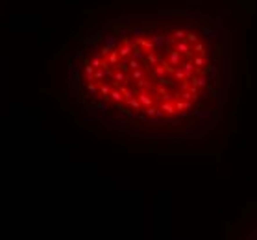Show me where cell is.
<instances>
[{"instance_id": "4fadbf2b", "label": "cell", "mask_w": 257, "mask_h": 240, "mask_svg": "<svg viewBox=\"0 0 257 240\" xmlns=\"http://www.w3.org/2000/svg\"><path fill=\"white\" fill-rule=\"evenodd\" d=\"M193 52L200 54V56H204V54H205V46H204L202 43H198V44H194V46H193Z\"/></svg>"}, {"instance_id": "8992f818", "label": "cell", "mask_w": 257, "mask_h": 240, "mask_svg": "<svg viewBox=\"0 0 257 240\" xmlns=\"http://www.w3.org/2000/svg\"><path fill=\"white\" fill-rule=\"evenodd\" d=\"M193 65H194L196 70H202V68H204V65H205L204 56H196V57H194V61H193Z\"/></svg>"}, {"instance_id": "5bb4252c", "label": "cell", "mask_w": 257, "mask_h": 240, "mask_svg": "<svg viewBox=\"0 0 257 240\" xmlns=\"http://www.w3.org/2000/svg\"><path fill=\"white\" fill-rule=\"evenodd\" d=\"M167 39H165V35H155V37H152V43L154 44H163Z\"/></svg>"}, {"instance_id": "2e32d148", "label": "cell", "mask_w": 257, "mask_h": 240, "mask_svg": "<svg viewBox=\"0 0 257 240\" xmlns=\"http://www.w3.org/2000/svg\"><path fill=\"white\" fill-rule=\"evenodd\" d=\"M157 111H159V109H155V106H154V107H146V109H144V113L148 114V117H154V114H157Z\"/></svg>"}, {"instance_id": "8fae6325", "label": "cell", "mask_w": 257, "mask_h": 240, "mask_svg": "<svg viewBox=\"0 0 257 240\" xmlns=\"http://www.w3.org/2000/svg\"><path fill=\"white\" fill-rule=\"evenodd\" d=\"M174 78L178 79V81H185V79H187V76H185V72L181 70V68H176L174 70Z\"/></svg>"}, {"instance_id": "4316f807", "label": "cell", "mask_w": 257, "mask_h": 240, "mask_svg": "<svg viewBox=\"0 0 257 240\" xmlns=\"http://www.w3.org/2000/svg\"><path fill=\"white\" fill-rule=\"evenodd\" d=\"M179 89H181V91H183V92H187V89H189V83H185V81H183V83H181V87H179Z\"/></svg>"}, {"instance_id": "d4e9b609", "label": "cell", "mask_w": 257, "mask_h": 240, "mask_svg": "<svg viewBox=\"0 0 257 240\" xmlns=\"http://www.w3.org/2000/svg\"><path fill=\"white\" fill-rule=\"evenodd\" d=\"M143 76H144L143 70H133V79H141Z\"/></svg>"}, {"instance_id": "ffe728a7", "label": "cell", "mask_w": 257, "mask_h": 240, "mask_svg": "<svg viewBox=\"0 0 257 240\" xmlns=\"http://www.w3.org/2000/svg\"><path fill=\"white\" fill-rule=\"evenodd\" d=\"M179 100H183V102H190V100H193V94H190V92H181Z\"/></svg>"}, {"instance_id": "52a82bcc", "label": "cell", "mask_w": 257, "mask_h": 240, "mask_svg": "<svg viewBox=\"0 0 257 240\" xmlns=\"http://www.w3.org/2000/svg\"><path fill=\"white\" fill-rule=\"evenodd\" d=\"M139 102L143 103V106H146V107H152V98L148 96V94H139Z\"/></svg>"}, {"instance_id": "cb8c5ba5", "label": "cell", "mask_w": 257, "mask_h": 240, "mask_svg": "<svg viewBox=\"0 0 257 240\" xmlns=\"http://www.w3.org/2000/svg\"><path fill=\"white\" fill-rule=\"evenodd\" d=\"M104 74H105V70H104V68H100V70L94 72V78H96V79H102V78H104Z\"/></svg>"}, {"instance_id": "6da1fadb", "label": "cell", "mask_w": 257, "mask_h": 240, "mask_svg": "<svg viewBox=\"0 0 257 240\" xmlns=\"http://www.w3.org/2000/svg\"><path fill=\"white\" fill-rule=\"evenodd\" d=\"M132 52H133V43H130V44H122V46L117 50V54H118L120 57H128Z\"/></svg>"}, {"instance_id": "e0dca14e", "label": "cell", "mask_w": 257, "mask_h": 240, "mask_svg": "<svg viewBox=\"0 0 257 240\" xmlns=\"http://www.w3.org/2000/svg\"><path fill=\"white\" fill-rule=\"evenodd\" d=\"M154 74H157V76H161V78H163L165 74H167V70H165L163 67H154Z\"/></svg>"}, {"instance_id": "ba28073f", "label": "cell", "mask_w": 257, "mask_h": 240, "mask_svg": "<svg viewBox=\"0 0 257 240\" xmlns=\"http://www.w3.org/2000/svg\"><path fill=\"white\" fill-rule=\"evenodd\" d=\"M161 111H163V113H167V114H174V113H176V107L172 106V103L165 102L163 106H161Z\"/></svg>"}, {"instance_id": "83f0119b", "label": "cell", "mask_w": 257, "mask_h": 240, "mask_svg": "<svg viewBox=\"0 0 257 240\" xmlns=\"http://www.w3.org/2000/svg\"><path fill=\"white\" fill-rule=\"evenodd\" d=\"M155 117H157V118H163V117H165V113H163V111H161V109H159V111H157V114H155Z\"/></svg>"}, {"instance_id": "5b68a950", "label": "cell", "mask_w": 257, "mask_h": 240, "mask_svg": "<svg viewBox=\"0 0 257 240\" xmlns=\"http://www.w3.org/2000/svg\"><path fill=\"white\" fill-rule=\"evenodd\" d=\"M181 70L185 72V76H187V78H193V74H194V70H196V68H194V65H193V63H185Z\"/></svg>"}, {"instance_id": "d6986e66", "label": "cell", "mask_w": 257, "mask_h": 240, "mask_svg": "<svg viewBox=\"0 0 257 240\" xmlns=\"http://www.w3.org/2000/svg\"><path fill=\"white\" fill-rule=\"evenodd\" d=\"M128 65H130V68H133V70H139V61L137 59H130Z\"/></svg>"}, {"instance_id": "603a6c76", "label": "cell", "mask_w": 257, "mask_h": 240, "mask_svg": "<svg viewBox=\"0 0 257 240\" xmlns=\"http://www.w3.org/2000/svg\"><path fill=\"white\" fill-rule=\"evenodd\" d=\"M115 79H117V81H124V83H128V81H126V78H124V74H122V72H117V74H115Z\"/></svg>"}, {"instance_id": "7c38bea8", "label": "cell", "mask_w": 257, "mask_h": 240, "mask_svg": "<svg viewBox=\"0 0 257 240\" xmlns=\"http://www.w3.org/2000/svg\"><path fill=\"white\" fill-rule=\"evenodd\" d=\"M109 98L115 100V102H122V100H124V96H122V92H120V91H111Z\"/></svg>"}, {"instance_id": "7a4b0ae2", "label": "cell", "mask_w": 257, "mask_h": 240, "mask_svg": "<svg viewBox=\"0 0 257 240\" xmlns=\"http://www.w3.org/2000/svg\"><path fill=\"white\" fill-rule=\"evenodd\" d=\"M178 54H190L193 52V46H190L189 43H178V50H176Z\"/></svg>"}, {"instance_id": "9c48e42d", "label": "cell", "mask_w": 257, "mask_h": 240, "mask_svg": "<svg viewBox=\"0 0 257 240\" xmlns=\"http://www.w3.org/2000/svg\"><path fill=\"white\" fill-rule=\"evenodd\" d=\"M205 85H207V79H205V78H194L193 79V87H196V89H198V87H205Z\"/></svg>"}, {"instance_id": "ac0fdd59", "label": "cell", "mask_w": 257, "mask_h": 240, "mask_svg": "<svg viewBox=\"0 0 257 240\" xmlns=\"http://www.w3.org/2000/svg\"><path fill=\"white\" fill-rule=\"evenodd\" d=\"M187 41H189V43L198 44V35H196V33H187Z\"/></svg>"}, {"instance_id": "44dd1931", "label": "cell", "mask_w": 257, "mask_h": 240, "mask_svg": "<svg viewBox=\"0 0 257 240\" xmlns=\"http://www.w3.org/2000/svg\"><path fill=\"white\" fill-rule=\"evenodd\" d=\"M128 103H130V106H132L133 109H139V107H141V102H139V100H135V98L128 100Z\"/></svg>"}, {"instance_id": "30bf717a", "label": "cell", "mask_w": 257, "mask_h": 240, "mask_svg": "<svg viewBox=\"0 0 257 240\" xmlns=\"http://www.w3.org/2000/svg\"><path fill=\"white\" fill-rule=\"evenodd\" d=\"M174 37L178 39L179 43H183L185 39H187V32H183V30H176V32H174Z\"/></svg>"}, {"instance_id": "7402d4cb", "label": "cell", "mask_w": 257, "mask_h": 240, "mask_svg": "<svg viewBox=\"0 0 257 240\" xmlns=\"http://www.w3.org/2000/svg\"><path fill=\"white\" fill-rule=\"evenodd\" d=\"M87 89H89V92H94V94H96L98 85H96V83H89V85H87Z\"/></svg>"}, {"instance_id": "484cf974", "label": "cell", "mask_w": 257, "mask_h": 240, "mask_svg": "<svg viewBox=\"0 0 257 240\" xmlns=\"http://www.w3.org/2000/svg\"><path fill=\"white\" fill-rule=\"evenodd\" d=\"M159 83H161V85H170V81H168V79L165 78V76H163V78H159Z\"/></svg>"}, {"instance_id": "3957f363", "label": "cell", "mask_w": 257, "mask_h": 240, "mask_svg": "<svg viewBox=\"0 0 257 240\" xmlns=\"http://www.w3.org/2000/svg\"><path fill=\"white\" fill-rule=\"evenodd\" d=\"M168 63H170V67H178L179 65V54L178 52H170L168 54Z\"/></svg>"}, {"instance_id": "9a60e30c", "label": "cell", "mask_w": 257, "mask_h": 240, "mask_svg": "<svg viewBox=\"0 0 257 240\" xmlns=\"http://www.w3.org/2000/svg\"><path fill=\"white\" fill-rule=\"evenodd\" d=\"M109 63H111V65H117V63H118V54H117V52H111V54H109Z\"/></svg>"}, {"instance_id": "277c9868", "label": "cell", "mask_w": 257, "mask_h": 240, "mask_svg": "<svg viewBox=\"0 0 257 240\" xmlns=\"http://www.w3.org/2000/svg\"><path fill=\"white\" fill-rule=\"evenodd\" d=\"M174 107H176V111H179L181 114H183V109H190V102H183V100H178Z\"/></svg>"}]
</instances>
